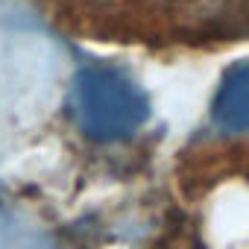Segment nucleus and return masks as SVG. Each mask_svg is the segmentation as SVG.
I'll use <instances>...</instances> for the list:
<instances>
[{
    "label": "nucleus",
    "mask_w": 249,
    "mask_h": 249,
    "mask_svg": "<svg viewBox=\"0 0 249 249\" xmlns=\"http://www.w3.org/2000/svg\"><path fill=\"white\" fill-rule=\"evenodd\" d=\"M71 114L85 138L108 144L129 138L144 126L150 100L126 71L114 65H91L73 76Z\"/></svg>",
    "instance_id": "nucleus-1"
},
{
    "label": "nucleus",
    "mask_w": 249,
    "mask_h": 249,
    "mask_svg": "<svg viewBox=\"0 0 249 249\" xmlns=\"http://www.w3.org/2000/svg\"><path fill=\"white\" fill-rule=\"evenodd\" d=\"M211 114L226 132H249V62H237L223 73Z\"/></svg>",
    "instance_id": "nucleus-2"
},
{
    "label": "nucleus",
    "mask_w": 249,
    "mask_h": 249,
    "mask_svg": "<svg viewBox=\"0 0 249 249\" xmlns=\"http://www.w3.org/2000/svg\"><path fill=\"white\" fill-rule=\"evenodd\" d=\"M15 229H18V214H15V205H12V199H9V191H6L3 185H0V249L12 243Z\"/></svg>",
    "instance_id": "nucleus-3"
}]
</instances>
